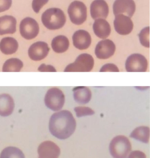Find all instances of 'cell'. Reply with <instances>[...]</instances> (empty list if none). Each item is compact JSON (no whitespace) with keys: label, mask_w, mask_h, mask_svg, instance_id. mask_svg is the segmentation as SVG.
<instances>
[{"label":"cell","mask_w":150,"mask_h":158,"mask_svg":"<svg viewBox=\"0 0 150 158\" xmlns=\"http://www.w3.org/2000/svg\"><path fill=\"white\" fill-rule=\"evenodd\" d=\"M76 122L69 110L54 113L49 121V130L55 137L60 140L69 138L75 131Z\"/></svg>","instance_id":"6da1fadb"},{"label":"cell","mask_w":150,"mask_h":158,"mask_svg":"<svg viewBox=\"0 0 150 158\" xmlns=\"http://www.w3.org/2000/svg\"><path fill=\"white\" fill-rule=\"evenodd\" d=\"M42 22L49 30H54L62 28L66 22V17L63 11L58 8L46 10L42 15Z\"/></svg>","instance_id":"7a4b0ae2"},{"label":"cell","mask_w":150,"mask_h":158,"mask_svg":"<svg viewBox=\"0 0 150 158\" xmlns=\"http://www.w3.org/2000/svg\"><path fill=\"white\" fill-rule=\"evenodd\" d=\"M132 149L129 139L124 135H118L112 140L110 151L114 158H127Z\"/></svg>","instance_id":"3957f363"},{"label":"cell","mask_w":150,"mask_h":158,"mask_svg":"<svg viewBox=\"0 0 150 158\" xmlns=\"http://www.w3.org/2000/svg\"><path fill=\"white\" fill-rule=\"evenodd\" d=\"M65 97L63 91L56 87L50 88L44 97L45 106L54 111L61 110L65 104Z\"/></svg>","instance_id":"277c9868"},{"label":"cell","mask_w":150,"mask_h":158,"mask_svg":"<svg viewBox=\"0 0 150 158\" xmlns=\"http://www.w3.org/2000/svg\"><path fill=\"white\" fill-rule=\"evenodd\" d=\"M94 58L87 53L79 55L75 62L68 64L64 72H90L93 69Z\"/></svg>","instance_id":"5b68a950"},{"label":"cell","mask_w":150,"mask_h":158,"mask_svg":"<svg viewBox=\"0 0 150 158\" xmlns=\"http://www.w3.org/2000/svg\"><path fill=\"white\" fill-rule=\"evenodd\" d=\"M68 14L71 22L76 25H80L87 18V8L85 4L80 1L72 2L68 8Z\"/></svg>","instance_id":"8992f818"},{"label":"cell","mask_w":150,"mask_h":158,"mask_svg":"<svg viewBox=\"0 0 150 158\" xmlns=\"http://www.w3.org/2000/svg\"><path fill=\"white\" fill-rule=\"evenodd\" d=\"M148 68V60L140 54L131 55L126 61L125 69L127 72H146Z\"/></svg>","instance_id":"52a82bcc"},{"label":"cell","mask_w":150,"mask_h":158,"mask_svg":"<svg viewBox=\"0 0 150 158\" xmlns=\"http://www.w3.org/2000/svg\"><path fill=\"white\" fill-rule=\"evenodd\" d=\"M19 31L21 36L24 39L32 40L38 36L39 32V24L31 18H26L20 22Z\"/></svg>","instance_id":"ba28073f"},{"label":"cell","mask_w":150,"mask_h":158,"mask_svg":"<svg viewBox=\"0 0 150 158\" xmlns=\"http://www.w3.org/2000/svg\"><path fill=\"white\" fill-rule=\"evenodd\" d=\"M49 45L46 43L38 41L30 45L28 51L30 58L34 61H39L44 59L50 52Z\"/></svg>","instance_id":"9c48e42d"},{"label":"cell","mask_w":150,"mask_h":158,"mask_svg":"<svg viewBox=\"0 0 150 158\" xmlns=\"http://www.w3.org/2000/svg\"><path fill=\"white\" fill-rule=\"evenodd\" d=\"M116 45L110 40L100 41L96 45L95 53L97 58L100 59H107L114 54Z\"/></svg>","instance_id":"30bf717a"},{"label":"cell","mask_w":150,"mask_h":158,"mask_svg":"<svg viewBox=\"0 0 150 158\" xmlns=\"http://www.w3.org/2000/svg\"><path fill=\"white\" fill-rule=\"evenodd\" d=\"M113 9L115 15H126L131 18L136 12V5L134 0H116Z\"/></svg>","instance_id":"8fae6325"},{"label":"cell","mask_w":150,"mask_h":158,"mask_svg":"<svg viewBox=\"0 0 150 158\" xmlns=\"http://www.w3.org/2000/svg\"><path fill=\"white\" fill-rule=\"evenodd\" d=\"M114 25L116 31L122 35H128L132 32L134 28V24L130 18L124 15H116Z\"/></svg>","instance_id":"7c38bea8"},{"label":"cell","mask_w":150,"mask_h":158,"mask_svg":"<svg viewBox=\"0 0 150 158\" xmlns=\"http://www.w3.org/2000/svg\"><path fill=\"white\" fill-rule=\"evenodd\" d=\"M38 152L39 158H58L61 150L53 142L45 141L39 146Z\"/></svg>","instance_id":"4fadbf2b"},{"label":"cell","mask_w":150,"mask_h":158,"mask_svg":"<svg viewBox=\"0 0 150 158\" xmlns=\"http://www.w3.org/2000/svg\"><path fill=\"white\" fill-rule=\"evenodd\" d=\"M72 40L74 46L79 50H86L91 44L90 34L84 30H79L75 31L72 37Z\"/></svg>","instance_id":"5bb4252c"},{"label":"cell","mask_w":150,"mask_h":158,"mask_svg":"<svg viewBox=\"0 0 150 158\" xmlns=\"http://www.w3.org/2000/svg\"><path fill=\"white\" fill-rule=\"evenodd\" d=\"M90 12L93 19H105L109 14V6L104 0H95L91 5Z\"/></svg>","instance_id":"9a60e30c"},{"label":"cell","mask_w":150,"mask_h":158,"mask_svg":"<svg viewBox=\"0 0 150 158\" xmlns=\"http://www.w3.org/2000/svg\"><path fill=\"white\" fill-rule=\"evenodd\" d=\"M17 21L14 17L5 15L0 17V35L14 34L16 31Z\"/></svg>","instance_id":"2e32d148"},{"label":"cell","mask_w":150,"mask_h":158,"mask_svg":"<svg viewBox=\"0 0 150 158\" xmlns=\"http://www.w3.org/2000/svg\"><path fill=\"white\" fill-rule=\"evenodd\" d=\"M14 101L10 95L7 94H0V116H10L14 111Z\"/></svg>","instance_id":"e0dca14e"},{"label":"cell","mask_w":150,"mask_h":158,"mask_svg":"<svg viewBox=\"0 0 150 158\" xmlns=\"http://www.w3.org/2000/svg\"><path fill=\"white\" fill-rule=\"evenodd\" d=\"M93 29L95 35L100 39H106L111 33L110 24L103 19L95 20L93 25Z\"/></svg>","instance_id":"ac0fdd59"},{"label":"cell","mask_w":150,"mask_h":158,"mask_svg":"<svg viewBox=\"0 0 150 158\" xmlns=\"http://www.w3.org/2000/svg\"><path fill=\"white\" fill-rule=\"evenodd\" d=\"M73 91L74 99L78 104H87L90 101L92 93L87 87L77 86L73 88Z\"/></svg>","instance_id":"d6986e66"},{"label":"cell","mask_w":150,"mask_h":158,"mask_svg":"<svg viewBox=\"0 0 150 158\" xmlns=\"http://www.w3.org/2000/svg\"><path fill=\"white\" fill-rule=\"evenodd\" d=\"M18 47L17 41L12 37H5L0 41V51L6 55L15 53L17 51Z\"/></svg>","instance_id":"ffe728a7"},{"label":"cell","mask_w":150,"mask_h":158,"mask_svg":"<svg viewBox=\"0 0 150 158\" xmlns=\"http://www.w3.org/2000/svg\"><path fill=\"white\" fill-rule=\"evenodd\" d=\"M51 47L55 52L63 53L66 52L69 48V40L63 35L56 36L52 40Z\"/></svg>","instance_id":"44dd1931"},{"label":"cell","mask_w":150,"mask_h":158,"mask_svg":"<svg viewBox=\"0 0 150 158\" xmlns=\"http://www.w3.org/2000/svg\"><path fill=\"white\" fill-rule=\"evenodd\" d=\"M130 137L145 143H148L150 138V128L147 126H140L133 131Z\"/></svg>","instance_id":"7402d4cb"},{"label":"cell","mask_w":150,"mask_h":158,"mask_svg":"<svg viewBox=\"0 0 150 158\" xmlns=\"http://www.w3.org/2000/svg\"><path fill=\"white\" fill-rule=\"evenodd\" d=\"M23 67V63L17 58H11L5 61L2 66V72H20Z\"/></svg>","instance_id":"603a6c76"},{"label":"cell","mask_w":150,"mask_h":158,"mask_svg":"<svg viewBox=\"0 0 150 158\" xmlns=\"http://www.w3.org/2000/svg\"><path fill=\"white\" fill-rule=\"evenodd\" d=\"M0 158H25V157L19 148L14 147H8L1 152Z\"/></svg>","instance_id":"cb8c5ba5"},{"label":"cell","mask_w":150,"mask_h":158,"mask_svg":"<svg viewBox=\"0 0 150 158\" xmlns=\"http://www.w3.org/2000/svg\"><path fill=\"white\" fill-rule=\"evenodd\" d=\"M140 44L144 47H150V27H146L140 31L138 35Z\"/></svg>","instance_id":"d4e9b609"},{"label":"cell","mask_w":150,"mask_h":158,"mask_svg":"<svg viewBox=\"0 0 150 158\" xmlns=\"http://www.w3.org/2000/svg\"><path fill=\"white\" fill-rule=\"evenodd\" d=\"M76 117L78 118L85 117L87 116H91L95 114V111L89 107L77 106L74 108Z\"/></svg>","instance_id":"484cf974"},{"label":"cell","mask_w":150,"mask_h":158,"mask_svg":"<svg viewBox=\"0 0 150 158\" xmlns=\"http://www.w3.org/2000/svg\"><path fill=\"white\" fill-rule=\"evenodd\" d=\"M49 0H33L32 2V7L36 13H39L40 9L43 6L48 3Z\"/></svg>","instance_id":"4316f807"},{"label":"cell","mask_w":150,"mask_h":158,"mask_svg":"<svg viewBox=\"0 0 150 158\" xmlns=\"http://www.w3.org/2000/svg\"><path fill=\"white\" fill-rule=\"evenodd\" d=\"M100 72H119L117 66L113 64H107L103 66Z\"/></svg>","instance_id":"83f0119b"},{"label":"cell","mask_w":150,"mask_h":158,"mask_svg":"<svg viewBox=\"0 0 150 158\" xmlns=\"http://www.w3.org/2000/svg\"><path fill=\"white\" fill-rule=\"evenodd\" d=\"M12 3V0H0V13L8 10Z\"/></svg>","instance_id":"f1b7e54d"},{"label":"cell","mask_w":150,"mask_h":158,"mask_svg":"<svg viewBox=\"0 0 150 158\" xmlns=\"http://www.w3.org/2000/svg\"><path fill=\"white\" fill-rule=\"evenodd\" d=\"M40 72H56V70L54 67L51 65H46L45 64H42L39 66L38 69Z\"/></svg>","instance_id":"f546056e"},{"label":"cell","mask_w":150,"mask_h":158,"mask_svg":"<svg viewBox=\"0 0 150 158\" xmlns=\"http://www.w3.org/2000/svg\"><path fill=\"white\" fill-rule=\"evenodd\" d=\"M128 158H147L146 155L140 151H132Z\"/></svg>","instance_id":"4dcf8cb0"}]
</instances>
